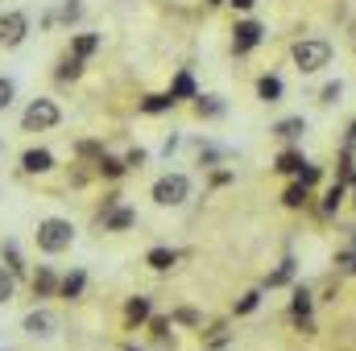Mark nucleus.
Instances as JSON below:
<instances>
[{"instance_id": "1", "label": "nucleus", "mask_w": 356, "mask_h": 351, "mask_svg": "<svg viewBox=\"0 0 356 351\" xmlns=\"http://www.w3.org/2000/svg\"><path fill=\"white\" fill-rule=\"evenodd\" d=\"M33 240H38V248H42L46 257H58V252H67V248H71L75 228H71L67 219H42V223H38V232H33Z\"/></svg>"}, {"instance_id": "2", "label": "nucleus", "mask_w": 356, "mask_h": 351, "mask_svg": "<svg viewBox=\"0 0 356 351\" xmlns=\"http://www.w3.org/2000/svg\"><path fill=\"white\" fill-rule=\"evenodd\" d=\"M58 120H63V112H58L54 99H33V103L25 108V116H21V128H25V132H46V128H54Z\"/></svg>"}, {"instance_id": "3", "label": "nucleus", "mask_w": 356, "mask_h": 351, "mask_svg": "<svg viewBox=\"0 0 356 351\" xmlns=\"http://www.w3.org/2000/svg\"><path fill=\"white\" fill-rule=\"evenodd\" d=\"M186 194H191L186 174H162L154 182V203H158V207H182Z\"/></svg>"}, {"instance_id": "4", "label": "nucleus", "mask_w": 356, "mask_h": 351, "mask_svg": "<svg viewBox=\"0 0 356 351\" xmlns=\"http://www.w3.org/2000/svg\"><path fill=\"white\" fill-rule=\"evenodd\" d=\"M294 62H298L302 75H315V71H323L332 62V46L327 42H298L294 46Z\"/></svg>"}, {"instance_id": "5", "label": "nucleus", "mask_w": 356, "mask_h": 351, "mask_svg": "<svg viewBox=\"0 0 356 351\" xmlns=\"http://www.w3.org/2000/svg\"><path fill=\"white\" fill-rule=\"evenodd\" d=\"M25 29H29L25 12H4V17H0V46H4V50L21 46V42H25Z\"/></svg>"}, {"instance_id": "6", "label": "nucleus", "mask_w": 356, "mask_h": 351, "mask_svg": "<svg viewBox=\"0 0 356 351\" xmlns=\"http://www.w3.org/2000/svg\"><path fill=\"white\" fill-rule=\"evenodd\" d=\"M257 42H261V25H257V21H241V25L232 29V50H236V54H249Z\"/></svg>"}, {"instance_id": "7", "label": "nucleus", "mask_w": 356, "mask_h": 351, "mask_svg": "<svg viewBox=\"0 0 356 351\" xmlns=\"http://www.w3.org/2000/svg\"><path fill=\"white\" fill-rule=\"evenodd\" d=\"M21 327H25V335H33V339H50V335H54V314H50V310H29Z\"/></svg>"}, {"instance_id": "8", "label": "nucleus", "mask_w": 356, "mask_h": 351, "mask_svg": "<svg viewBox=\"0 0 356 351\" xmlns=\"http://www.w3.org/2000/svg\"><path fill=\"white\" fill-rule=\"evenodd\" d=\"M21 170H25V174H50V170H54V153H50V149H25Z\"/></svg>"}, {"instance_id": "9", "label": "nucleus", "mask_w": 356, "mask_h": 351, "mask_svg": "<svg viewBox=\"0 0 356 351\" xmlns=\"http://www.w3.org/2000/svg\"><path fill=\"white\" fill-rule=\"evenodd\" d=\"M133 223H137L133 207H112V211L104 215V232H129Z\"/></svg>"}, {"instance_id": "10", "label": "nucleus", "mask_w": 356, "mask_h": 351, "mask_svg": "<svg viewBox=\"0 0 356 351\" xmlns=\"http://www.w3.org/2000/svg\"><path fill=\"white\" fill-rule=\"evenodd\" d=\"M33 293H38V298H54V293H58V273H54L50 264H42V268L33 273Z\"/></svg>"}, {"instance_id": "11", "label": "nucleus", "mask_w": 356, "mask_h": 351, "mask_svg": "<svg viewBox=\"0 0 356 351\" xmlns=\"http://www.w3.org/2000/svg\"><path fill=\"white\" fill-rule=\"evenodd\" d=\"M83 285H88V273H83V268H75V273H67V277L58 281V293L71 302V298H79V293H83Z\"/></svg>"}, {"instance_id": "12", "label": "nucleus", "mask_w": 356, "mask_h": 351, "mask_svg": "<svg viewBox=\"0 0 356 351\" xmlns=\"http://www.w3.org/2000/svg\"><path fill=\"white\" fill-rule=\"evenodd\" d=\"M149 310H154V302L137 293V298H129V306H124V318H129V323H145V318H149Z\"/></svg>"}, {"instance_id": "13", "label": "nucleus", "mask_w": 356, "mask_h": 351, "mask_svg": "<svg viewBox=\"0 0 356 351\" xmlns=\"http://www.w3.org/2000/svg\"><path fill=\"white\" fill-rule=\"evenodd\" d=\"M95 50H99V33H75V42H71L75 58H91Z\"/></svg>"}, {"instance_id": "14", "label": "nucleus", "mask_w": 356, "mask_h": 351, "mask_svg": "<svg viewBox=\"0 0 356 351\" xmlns=\"http://www.w3.org/2000/svg\"><path fill=\"white\" fill-rule=\"evenodd\" d=\"M175 261H178L175 248H149V252H145V264H149V268H158V273H166Z\"/></svg>"}, {"instance_id": "15", "label": "nucleus", "mask_w": 356, "mask_h": 351, "mask_svg": "<svg viewBox=\"0 0 356 351\" xmlns=\"http://www.w3.org/2000/svg\"><path fill=\"white\" fill-rule=\"evenodd\" d=\"M195 112L207 116V120H211V116H224V99H220V95H195Z\"/></svg>"}, {"instance_id": "16", "label": "nucleus", "mask_w": 356, "mask_h": 351, "mask_svg": "<svg viewBox=\"0 0 356 351\" xmlns=\"http://www.w3.org/2000/svg\"><path fill=\"white\" fill-rule=\"evenodd\" d=\"M273 132H277L282 141H298V137L307 132V120H302V116H290V120H282V124H277Z\"/></svg>"}, {"instance_id": "17", "label": "nucleus", "mask_w": 356, "mask_h": 351, "mask_svg": "<svg viewBox=\"0 0 356 351\" xmlns=\"http://www.w3.org/2000/svg\"><path fill=\"white\" fill-rule=\"evenodd\" d=\"M302 166H307V157H302L298 149H286V153L277 157V170H282V174H302Z\"/></svg>"}, {"instance_id": "18", "label": "nucleus", "mask_w": 356, "mask_h": 351, "mask_svg": "<svg viewBox=\"0 0 356 351\" xmlns=\"http://www.w3.org/2000/svg\"><path fill=\"white\" fill-rule=\"evenodd\" d=\"M95 170H99L104 178H124V170H129V166H124L120 157H108V153H99V162H95Z\"/></svg>"}, {"instance_id": "19", "label": "nucleus", "mask_w": 356, "mask_h": 351, "mask_svg": "<svg viewBox=\"0 0 356 351\" xmlns=\"http://www.w3.org/2000/svg\"><path fill=\"white\" fill-rule=\"evenodd\" d=\"M257 95H261L266 103H277V99H282V79H277V75H266V79L257 83Z\"/></svg>"}, {"instance_id": "20", "label": "nucleus", "mask_w": 356, "mask_h": 351, "mask_svg": "<svg viewBox=\"0 0 356 351\" xmlns=\"http://www.w3.org/2000/svg\"><path fill=\"white\" fill-rule=\"evenodd\" d=\"M170 99H195V79H191V75H186V71H182V75H178L175 79V87H170Z\"/></svg>"}, {"instance_id": "21", "label": "nucleus", "mask_w": 356, "mask_h": 351, "mask_svg": "<svg viewBox=\"0 0 356 351\" xmlns=\"http://www.w3.org/2000/svg\"><path fill=\"white\" fill-rule=\"evenodd\" d=\"M166 108H175L170 95H145V99H141V112H149V116H158V112H166Z\"/></svg>"}, {"instance_id": "22", "label": "nucleus", "mask_w": 356, "mask_h": 351, "mask_svg": "<svg viewBox=\"0 0 356 351\" xmlns=\"http://www.w3.org/2000/svg\"><path fill=\"white\" fill-rule=\"evenodd\" d=\"M307 198H311V194H307V186H302V182L286 186V194H282V203H286V207H307Z\"/></svg>"}, {"instance_id": "23", "label": "nucleus", "mask_w": 356, "mask_h": 351, "mask_svg": "<svg viewBox=\"0 0 356 351\" xmlns=\"http://www.w3.org/2000/svg\"><path fill=\"white\" fill-rule=\"evenodd\" d=\"M290 277H294V261H282V264H277V268L266 277V285H269V289H273V285H286Z\"/></svg>"}, {"instance_id": "24", "label": "nucleus", "mask_w": 356, "mask_h": 351, "mask_svg": "<svg viewBox=\"0 0 356 351\" xmlns=\"http://www.w3.org/2000/svg\"><path fill=\"white\" fill-rule=\"evenodd\" d=\"M79 75H83V58H75V54H71V58H63V67H58V79L67 83V79H79Z\"/></svg>"}, {"instance_id": "25", "label": "nucleus", "mask_w": 356, "mask_h": 351, "mask_svg": "<svg viewBox=\"0 0 356 351\" xmlns=\"http://www.w3.org/2000/svg\"><path fill=\"white\" fill-rule=\"evenodd\" d=\"M13 293H17V277L0 264V306H4V302H13Z\"/></svg>"}, {"instance_id": "26", "label": "nucleus", "mask_w": 356, "mask_h": 351, "mask_svg": "<svg viewBox=\"0 0 356 351\" xmlns=\"http://www.w3.org/2000/svg\"><path fill=\"white\" fill-rule=\"evenodd\" d=\"M0 252H4V261H8V273H13V277H21V273H25V264H21V252H17V244H13V240H8Z\"/></svg>"}, {"instance_id": "27", "label": "nucleus", "mask_w": 356, "mask_h": 351, "mask_svg": "<svg viewBox=\"0 0 356 351\" xmlns=\"http://www.w3.org/2000/svg\"><path fill=\"white\" fill-rule=\"evenodd\" d=\"M340 198H344V186H340V182H336V186H332V190H327V198H323V211H327V215H332V211H336V207H340Z\"/></svg>"}, {"instance_id": "28", "label": "nucleus", "mask_w": 356, "mask_h": 351, "mask_svg": "<svg viewBox=\"0 0 356 351\" xmlns=\"http://www.w3.org/2000/svg\"><path fill=\"white\" fill-rule=\"evenodd\" d=\"M257 302H261V293H257V289H253V293H245V298L236 302V314H253V310H257Z\"/></svg>"}, {"instance_id": "29", "label": "nucleus", "mask_w": 356, "mask_h": 351, "mask_svg": "<svg viewBox=\"0 0 356 351\" xmlns=\"http://www.w3.org/2000/svg\"><path fill=\"white\" fill-rule=\"evenodd\" d=\"M13 95H17V87H13V79H0V112L13 103Z\"/></svg>"}, {"instance_id": "30", "label": "nucleus", "mask_w": 356, "mask_h": 351, "mask_svg": "<svg viewBox=\"0 0 356 351\" xmlns=\"http://www.w3.org/2000/svg\"><path fill=\"white\" fill-rule=\"evenodd\" d=\"M145 162H149V153H145V149H133V153L124 157V166H129V170H141Z\"/></svg>"}, {"instance_id": "31", "label": "nucleus", "mask_w": 356, "mask_h": 351, "mask_svg": "<svg viewBox=\"0 0 356 351\" xmlns=\"http://www.w3.org/2000/svg\"><path fill=\"white\" fill-rule=\"evenodd\" d=\"M298 182H302V186H315V182H319V166H302Z\"/></svg>"}, {"instance_id": "32", "label": "nucleus", "mask_w": 356, "mask_h": 351, "mask_svg": "<svg viewBox=\"0 0 356 351\" xmlns=\"http://www.w3.org/2000/svg\"><path fill=\"white\" fill-rule=\"evenodd\" d=\"M340 95H344V87H340V83H327V87H323V103H336Z\"/></svg>"}, {"instance_id": "33", "label": "nucleus", "mask_w": 356, "mask_h": 351, "mask_svg": "<svg viewBox=\"0 0 356 351\" xmlns=\"http://www.w3.org/2000/svg\"><path fill=\"white\" fill-rule=\"evenodd\" d=\"M154 335L166 343V335H170V318H154Z\"/></svg>"}, {"instance_id": "34", "label": "nucleus", "mask_w": 356, "mask_h": 351, "mask_svg": "<svg viewBox=\"0 0 356 351\" xmlns=\"http://www.w3.org/2000/svg\"><path fill=\"white\" fill-rule=\"evenodd\" d=\"M175 318H178V323H186V327H199V314H195V310H186V306L178 310Z\"/></svg>"}, {"instance_id": "35", "label": "nucleus", "mask_w": 356, "mask_h": 351, "mask_svg": "<svg viewBox=\"0 0 356 351\" xmlns=\"http://www.w3.org/2000/svg\"><path fill=\"white\" fill-rule=\"evenodd\" d=\"M75 17H79V0H67L63 4V21H75Z\"/></svg>"}, {"instance_id": "36", "label": "nucleus", "mask_w": 356, "mask_h": 351, "mask_svg": "<svg viewBox=\"0 0 356 351\" xmlns=\"http://www.w3.org/2000/svg\"><path fill=\"white\" fill-rule=\"evenodd\" d=\"M344 145H348V153H353V149H356V124H353V128H348V141H344Z\"/></svg>"}, {"instance_id": "37", "label": "nucleus", "mask_w": 356, "mask_h": 351, "mask_svg": "<svg viewBox=\"0 0 356 351\" xmlns=\"http://www.w3.org/2000/svg\"><path fill=\"white\" fill-rule=\"evenodd\" d=\"M228 4H236V8H253L257 0H228Z\"/></svg>"}, {"instance_id": "38", "label": "nucleus", "mask_w": 356, "mask_h": 351, "mask_svg": "<svg viewBox=\"0 0 356 351\" xmlns=\"http://www.w3.org/2000/svg\"><path fill=\"white\" fill-rule=\"evenodd\" d=\"M129 351H141V348H129Z\"/></svg>"}, {"instance_id": "39", "label": "nucleus", "mask_w": 356, "mask_h": 351, "mask_svg": "<svg viewBox=\"0 0 356 351\" xmlns=\"http://www.w3.org/2000/svg\"><path fill=\"white\" fill-rule=\"evenodd\" d=\"M211 4H220V0H211Z\"/></svg>"}]
</instances>
